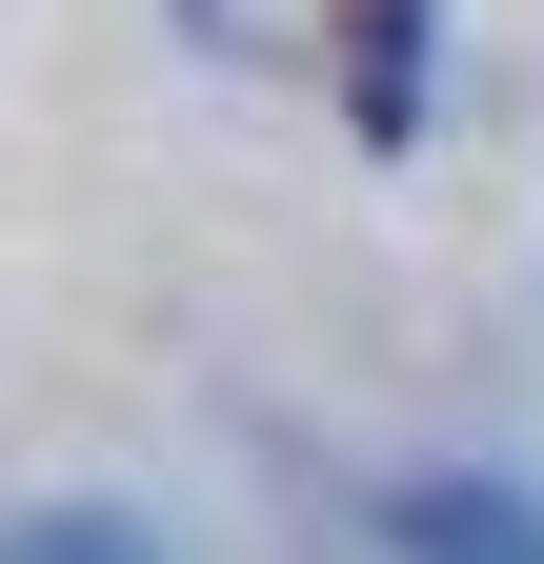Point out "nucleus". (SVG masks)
<instances>
[{"mask_svg":"<svg viewBox=\"0 0 544 564\" xmlns=\"http://www.w3.org/2000/svg\"><path fill=\"white\" fill-rule=\"evenodd\" d=\"M403 564H544V505H504V484H403Z\"/></svg>","mask_w":544,"mask_h":564,"instance_id":"nucleus-1","label":"nucleus"},{"mask_svg":"<svg viewBox=\"0 0 544 564\" xmlns=\"http://www.w3.org/2000/svg\"><path fill=\"white\" fill-rule=\"evenodd\" d=\"M0 564H162V544L101 524V505H41V524H0Z\"/></svg>","mask_w":544,"mask_h":564,"instance_id":"nucleus-2","label":"nucleus"}]
</instances>
